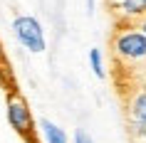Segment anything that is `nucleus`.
Here are the masks:
<instances>
[{
	"instance_id": "nucleus-1",
	"label": "nucleus",
	"mask_w": 146,
	"mask_h": 143,
	"mask_svg": "<svg viewBox=\"0 0 146 143\" xmlns=\"http://www.w3.org/2000/svg\"><path fill=\"white\" fill-rule=\"evenodd\" d=\"M111 52L121 64L146 62V35L136 25H121L111 37Z\"/></svg>"
},
{
	"instance_id": "nucleus-2",
	"label": "nucleus",
	"mask_w": 146,
	"mask_h": 143,
	"mask_svg": "<svg viewBox=\"0 0 146 143\" xmlns=\"http://www.w3.org/2000/svg\"><path fill=\"white\" fill-rule=\"evenodd\" d=\"M5 116H8L10 128L17 136H23L27 143H35V116H32L30 104L25 101L23 94L10 91L8 94V104H5Z\"/></svg>"
},
{
	"instance_id": "nucleus-3",
	"label": "nucleus",
	"mask_w": 146,
	"mask_h": 143,
	"mask_svg": "<svg viewBox=\"0 0 146 143\" xmlns=\"http://www.w3.org/2000/svg\"><path fill=\"white\" fill-rule=\"evenodd\" d=\"M13 35L32 54H42L47 49L45 27H42V22H40L37 17H32V15H17L13 20Z\"/></svg>"
},
{
	"instance_id": "nucleus-4",
	"label": "nucleus",
	"mask_w": 146,
	"mask_h": 143,
	"mask_svg": "<svg viewBox=\"0 0 146 143\" xmlns=\"http://www.w3.org/2000/svg\"><path fill=\"white\" fill-rule=\"evenodd\" d=\"M126 116H129V126H131L134 138H144L146 141V89H139L129 99Z\"/></svg>"
},
{
	"instance_id": "nucleus-5",
	"label": "nucleus",
	"mask_w": 146,
	"mask_h": 143,
	"mask_svg": "<svg viewBox=\"0 0 146 143\" xmlns=\"http://www.w3.org/2000/svg\"><path fill=\"white\" fill-rule=\"evenodd\" d=\"M109 5L121 25H136L146 15V0H109Z\"/></svg>"
},
{
	"instance_id": "nucleus-6",
	"label": "nucleus",
	"mask_w": 146,
	"mask_h": 143,
	"mask_svg": "<svg viewBox=\"0 0 146 143\" xmlns=\"http://www.w3.org/2000/svg\"><path fill=\"white\" fill-rule=\"evenodd\" d=\"M40 133H42V141L45 143H69V136L62 126H57L54 121L42 119L40 121Z\"/></svg>"
},
{
	"instance_id": "nucleus-7",
	"label": "nucleus",
	"mask_w": 146,
	"mask_h": 143,
	"mask_svg": "<svg viewBox=\"0 0 146 143\" xmlns=\"http://www.w3.org/2000/svg\"><path fill=\"white\" fill-rule=\"evenodd\" d=\"M89 67H92L94 76L97 79H104L107 76V69H104V54H102V49H89Z\"/></svg>"
},
{
	"instance_id": "nucleus-8",
	"label": "nucleus",
	"mask_w": 146,
	"mask_h": 143,
	"mask_svg": "<svg viewBox=\"0 0 146 143\" xmlns=\"http://www.w3.org/2000/svg\"><path fill=\"white\" fill-rule=\"evenodd\" d=\"M72 143H94V138L87 133L84 128H77V131H74V138H72Z\"/></svg>"
},
{
	"instance_id": "nucleus-9",
	"label": "nucleus",
	"mask_w": 146,
	"mask_h": 143,
	"mask_svg": "<svg viewBox=\"0 0 146 143\" xmlns=\"http://www.w3.org/2000/svg\"><path fill=\"white\" fill-rule=\"evenodd\" d=\"M8 64V54H5V47H3V42H0V69Z\"/></svg>"
},
{
	"instance_id": "nucleus-10",
	"label": "nucleus",
	"mask_w": 146,
	"mask_h": 143,
	"mask_svg": "<svg viewBox=\"0 0 146 143\" xmlns=\"http://www.w3.org/2000/svg\"><path fill=\"white\" fill-rule=\"evenodd\" d=\"M136 27H139V30H141V32L146 35V15H144V17H141V20L136 22Z\"/></svg>"
},
{
	"instance_id": "nucleus-11",
	"label": "nucleus",
	"mask_w": 146,
	"mask_h": 143,
	"mask_svg": "<svg viewBox=\"0 0 146 143\" xmlns=\"http://www.w3.org/2000/svg\"><path fill=\"white\" fill-rule=\"evenodd\" d=\"M87 8H89V13H94V0H87Z\"/></svg>"
}]
</instances>
